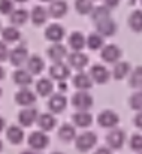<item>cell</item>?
<instances>
[{"mask_svg": "<svg viewBox=\"0 0 142 154\" xmlns=\"http://www.w3.org/2000/svg\"><path fill=\"white\" fill-rule=\"evenodd\" d=\"M96 144H97V135L94 132H90V130L82 132L81 135H76V138H75V147L81 153L90 151Z\"/></svg>", "mask_w": 142, "mask_h": 154, "instance_id": "cell-1", "label": "cell"}, {"mask_svg": "<svg viewBox=\"0 0 142 154\" xmlns=\"http://www.w3.org/2000/svg\"><path fill=\"white\" fill-rule=\"evenodd\" d=\"M120 123V117L112 109H105L97 115V124L103 129H115Z\"/></svg>", "mask_w": 142, "mask_h": 154, "instance_id": "cell-2", "label": "cell"}, {"mask_svg": "<svg viewBox=\"0 0 142 154\" xmlns=\"http://www.w3.org/2000/svg\"><path fill=\"white\" fill-rule=\"evenodd\" d=\"M27 142H29V147L33 151H39V150H44V148L48 147L49 136H48L45 132H42V130H36V132H32L29 135Z\"/></svg>", "mask_w": 142, "mask_h": 154, "instance_id": "cell-3", "label": "cell"}, {"mask_svg": "<svg viewBox=\"0 0 142 154\" xmlns=\"http://www.w3.org/2000/svg\"><path fill=\"white\" fill-rule=\"evenodd\" d=\"M105 141H106L109 150H120L126 142V133H124V130L115 127L106 135Z\"/></svg>", "mask_w": 142, "mask_h": 154, "instance_id": "cell-4", "label": "cell"}, {"mask_svg": "<svg viewBox=\"0 0 142 154\" xmlns=\"http://www.w3.org/2000/svg\"><path fill=\"white\" fill-rule=\"evenodd\" d=\"M49 76H51V79H55L57 82L66 81L70 76V67L63 61L52 63L49 66Z\"/></svg>", "mask_w": 142, "mask_h": 154, "instance_id": "cell-5", "label": "cell"}, {"mask_svg": "<svg viewBox=\"0 0 142 154\" xmlns=\"http://www.w3.org/2000/svg\"><path fill=\"white\" fill-rule=\"evenodd\" d=\"M121 55H123L121 48L117 47L115 44H108V45H105V47L102 48V51H100L102 60L106 61V63H114V64H115V63L120 61Z\"/></svg>", "mask_w": 142, "mask_h": 154, "instance_id": "cell-6", "label": "cell"}, {"mask_svg": "<svg viewBox=\"0 0 142 154\" xmlns=\"http://www.w3.org/2000/svg\"><path fill=\"white\" fill-rule=\"evenodd\" d=\"M72 105L78 111H87L93 106V96L88 91H76L72 96Z\"/></svg>", "mask_w": 142, "mask_h": 154, "instance_id": "cell-7", "label": "cell"}, {"mask_svg": "<svg viewBox=\"0 0 142 154\" xmlns=\"http://www.w3.org/2000/svg\"><path fill=\"white\" fill-rule=\"evenodd\" d=\"M48 109L51 111V114H61L66 106H67V99L64 94H61L60 91L58 93H52L48 99Z\"/></svg>", "mask_w": 142, "mask_h": 154, "instance_id": "cell-8", "label": "cell"}, {"mask_svg": "<svg viewBox=\"0 0 142 154\" xmlns=\"http://www.w3.org/2000/svg\"><path fill=\"white\" fill-rule=\"evenodd\" d=\"M88 61H90L88 55L81 51H73L67 55V66L75 69V70H78V72H81L88 64Z\"/></svg>", "mask_w": 142, "mask_h": 154, "instance_id": "cell-9", "label": "cell"}, {"mask_svg": "<svg viewBox=\"0 0 142 154\" xmlns=\"http://www.w3.org/2000/svg\"><path fill=\"white\" fill-rule=\"evenodd\" d=\"M91 81L96 82V84H105L109 81L111 78V72L103 66V64H93L90 67V72H88Z\"/></svg>", "mask_w": 142, "mask_h": 154, "instance_id": "cell-10", "label": "cell"}, {"mask_svg": "<svg viewBox=\"0 0 142 154\" xmlns=\"http://www.w3.org/2000/svg\"><path fill=\"white\" fill-rule=\"evenodd\" d=\"M27 58H29V51H27L26 45H18L12 51H9V61H11V64L17 66L18 69H20V66L27 63Z\"/></svg>", "mask_w": 142, "mask_h": 154, "instance_id": "cell-11", "label": "cell"}, {"mask_svg": "<svg viewBox=\"0 0 142 154\" xmlns=\"http://www.w3.org/2000/svg\"><path fill=\"white\" fill-rule=\"evenodd\" d=\"M15 102L23 108H32L36 103V94L29 88H21L15 93Z\"/></svg>", "mask_w": 142, "mask_h": 154, "instance_id": "cell-12", "label": "cell"}, {"mask_svg": "<svg viewBox=\"0 0 142 154\" xmlns=\"http://www.w3.org/2000/svg\"><path fill=\"white\" fill-rule=\"evenodd\" d=\"M64 27L54 23V24H49L47 29H45V38L47 41L52 42V44H60L61 39L64 38Z\"/></svg>", "mask_w": 142, "mask_h": 154, "instance_id": "cell-13", "label": "cell"}, {"mask_svg": "<svg viewBox=\"0 0 142 154\" xmlns=\"http://www.w3.org/2000/svg\"><path fill=\"white\" fill-rule=\"evenodd\" d=\"M38 117H39V114H38V109L36 108H23V111H20V114H18V121H20V124L21 126H24V127H30L35 121H38Z\"/></svg>", "mask_w": 142, "mask_h": 154, "instance_id": "cell-14", "label": "cell"}, {"mask_svg": "<svg viewBox=\"0 0 142 154\" xmlns=\"http://www.w3.org/2000/svg\"><path fill=\"white\" fill-rule=\"evenodd\" d=\"M96 32H97L102 38L114 36L115 32H117V23H115L112 18L103 20V21H100V23L96 24Z\"/></svg>", "mask_w": 142, "mask_h": 154, "instance_id": "cell-15", "label": "cell"}, {"mask_svg": "<svg viewBox=\"0 0 142 154\" xmlns=\"http://www.w3.org/2000/svg\"><path fill=\"white\" fill-rule=\"evenodd\" d=\"M72 82H73L75 88H78V91H87V90H90L93 87V81H91L90 75L82 72V70L73 75Z\"/></svg>", "mask_w": 142, "mask_h": 154, "instance_id": "cell-16", "label": "cell"}, {"mask_svg": "<svg viewBox=\"0 0 142 154\" xmlns=\"http://www.w3.org/2000/svg\"><path fill=\"white\" fill-rule=\"evenodd\" d=\"M47 55L54 63H57V61H61L63 58H67L69 52H67V48L60 42V44H52L51 47H48Z\"/></svg>", "mask_w": 142, "mask_h": 154, "instance_id": "cell-17", "label": "cell"}, {"mask_svg": "<svg viewBox=\"0 0 142 154\" xmlns=\"http://www.w3.org/2000/svg\"><path fill=\"white\" fill-rule=\"evenodd\" d=\"M67 3L66 0H52L49 8H48V14L52 18H63L67 14Z\"/></svg>", "mask_w": 142, "mask_h": 154, "instance_id": "cell-18", "label": "cell"}, {"mask_svg": "<svg viewBox=\"0 0 142 154\" xmlns=\"http://www.w3.org/2000/svg\"><path fill=\"white\" fill-rule=\"evenodd\" d=\"M26 64H27V70H29L32 75H39V73H42V70H44V67H45L44 58H42L41 55H38V54L29 55Z\"/></svg>", "mask_w": 142, "mask_h": 154, "instance_id": "cell-19", "label": "cell"}, {"mask_svg": "<svg viewBox=\"0 0 142 154\" xmlns=\"http://www.w3.org/2000/svg\"><path fill=\"white\" fill-rule=\"evenodd\" d=\"M12 79L17 85H21L23 88H26L27 85H30L33 82V75L27 70V69H17L14 73H12Z\"/></svg>", "mask_w": 142, "mask_h": 154, "instance_id": "cell-20", "label": "cell"}, {"mask_svg": "<svg viewBox=\"0 0 142 154\" xmlns=\"http://www.w3.org/2000/svg\"><path fill=\"white\" fill-rule=\"evenodd\" d=\"M72 121L76 127H90L93 124V115L88 112V111H76L73 115H72Z\"/></svg>", "mask_w": 142, "mask_h": 154, "instance_id": "cell-21", "label": "cell"}, {"mask_svg": "<svg viewBox=\"0 0 142 154\" xmlns=\"http://www.w3.org/2000/svg\"><path fill=\"white\" fill-rule=\"evenodd\" d=\"M38 126L41 127V130L42 132H49V130H52L54 127H55V124H57V118L54 117V114H51V112H44V114H41L39 117H38Z\"/></svg>", "mask_w": 142, "mask_h": 154, "instance_id": "cell-22", "label": "cell"}, {"mask_svg": "<svg viewBox=\"0 0 142 154\" xmlns=\"http://www.w3.org/2000/svg\"><path fill=\"white\" fill-rule=\"evenodd\" d=\"M30 20L35 26H44L48 20V11L41 5L33 6V9L30 12Z\"/></svg>", "mask_w": 142, "mask_h": 154, "instance_id": "cell-23", "label": "cell"}, {"mask_svg": "<svg viewBox=\"0 0 142 154\" xmlns=\"http://www.w3.org/2000/svg\"><path fill=\"white\" fill-rule=\"evenodd\" d=\"M57 135H58V139H61L63 142H70L76 138V129L70 123H64L60 126Z\"/></svg>", "mask_w": 142, "mask_h": 154, "instance_id": "cell-24", "label": "cell"}, {"mask_svg": "<svg viewBox=\"0 0 142 154\" xmlns=\"http://www.w3.org/2000/svg\"><path fill=\"white\" fill-rule=\"evenodd\" d=\"M130 72H132V67H130L129 61H118V63L114 64V69H112L111 75L117 81H120V79L126 78L127 75H130Z\"/></svg>", "mask_w": 142, "mask_h": 154, "instance_id": "cell-25", "label": "cell"}, {"mask_svg": "<svg viewBox=\"0 0 142 154\" xmlns=\"http://www.w3.org/2000/svg\"><path fill=\"white\" fill-rule=\"evenodd\" d=\"M29 18H30L29 11H26V9H23V8H20V9H14L12 14L9 15V21H11L12 26H23V24L27 23Z\"/></svg>", "mask_w": 142, "mask_h": 154, "instance_id": "cell-26", "label": "cell"}, {"mask_svg": "<svg viewBox=\"0 0 142 154\" xmlns=\"http://www.w3.org/2000/svg\"><path fill=\"white\" fill-rule=\"evenodd\" d=\"M67 44L73 51H81L85 47V36L81 32H72L67 38Z\"/></svg>", "mask_w": 142, "mask_h": 154, "instance_id": "cell-27", "label": "cell"}, {"mask_svg": "<svg viewBox=\"0 0 142 154\" xmlns=\"http://www.w3.org/2000/svg\"><path fill=\"white\" fill-rule=\"evenodd\" d=\"M6 138H8V141L11 142V144H21L23 142V139H24V132H23V129L20 127V126H15V124H12V126H9L8 127V130H6Z\"/></svg>", "mask_w": 142, "mask_h": 154, "instance_id": "cell-28", "label": "cell"}, {"mask_svg": "<svg viewBox=\"0 0 142 154\" xmlns=\"http://www.w3.org/2000/svg\"><path fill=\"white\" fill-rule=\"evenodd\" d=\"M36 91L38 94L47 97V96H51L52 91H54V82L51 78H41L38 82H36Z\"/></svg>", "mask_w": 142, "mask_h": 154, "instance_id": "cell-29", "label": "cell"}, {"mask_svg": "<svg viewBox=\"0 0 142 154\" xmlns=\"http://www.w3.org/2000/svg\"><path fill=\"white\" fill-rule=\"evenodd\" d=\"M85 45L91 50V51H97V50H102L105 47V38H102L97 32L90 33L87 38H85Z\"/></svg>", "mask_w": 142, "mask_h": 154, "instance_id": "cell-30", "label": "cell"}, {"mask_svg": "<svg viewBox=\"0 0 142 154\" xmlns=\"http://www.w3.org/2000/svg\"><path fill=\"white\" fill-rule=\"evenodd\" d=\"M127 24H129V27H130L132 32L141 33L142 32V11L141 9H135V11L129 15Z\"/></svg>", "mask_w": 142, "mask_h": 154, "instance_id": "cell-31", "label": "cell"}, {"mask_svg": "<svg viewBox=\"0 0 142 154\" xmlns=\"http://www.w3.org/2000/svg\"><path fill=\"white\" fill-rule=\"evenodd\" d=\"M2 39L5 44H14V42H18L21 39V33L17 27H5L2 29Z\"/></svg>", "mask_w": 142, "mask_h": 154, "instance_id": "cell-32", "label": "cell"}, {"mask_svg": "<svg viewBox=\"0 0 142 154\" xmlns=\"http://www.w3.org/2000/svg\"><path fill=\"white\" fill-rule=\"evenodd\" d=\"M90 17H91V20L97 24V23H100V21H103V20L111 18V9H108V8H106V6H103V5L96 6V8H93V11H91Z\"/></svg>", "mask_w": 142, "mask_h": 154, "instance_id": "cell-33", "label": "cell"}, {"mask_svg": "<svg viewBox=\"0 0 142 154\" xmlns=\"http://www.w3.org/2000/svg\"><path fill=\"white\" fill-rule=\"evenodd\" d=\"M129 85L132 88L142 90V66H136L129 76Z\"/></svg>", "mask_w": 142, "mask_h": 154, "instance_id": "cell-34", "label": "cell"}, {"mask_svg": "<svg viewBox=\"0 0 142 154\" xmlns=\"http://www.w3.org/2000/svg\"><path fill=\"white\" fill-rule=\"evenodd\" d=\"M93 8H94V5H93L91 0H75V9H76V12L81 14V15H88V14H91Z\"/></svg>", "mask_w": 142, "mask_h": 154, "instance_id": "cell-35", "label": "cell"}, {"mask_svg": "<svg viewBox=\"0 0 142 154\" xmlns=\"http://www.w3.org/2000/svg\"><path fill=\"white\" fill-rule=\"evenodd\" d=\"M129 105H130V108L132 109H135V111H142V90H138V91H135L130 97H129Z\"/></svg>", "mask_w": 142, "mask_h": 154, "instance_id": "cell-36", "label": "cell"}, {"mask_svg": "<svg viewBox=\"0 0 142 154\" xmlns=\"http://www.w3.org/2000/svg\"><path fill=\"white\" fill-rule=\"evenodd\" d=\"M129 145H130V150H133L136 153H142V135H139V133L132 135Z\"/></svg>", "mask_w": 142, "mask_h": 154, "instance_id": "cell-37", "label": "cell"}, {"mask_svg": "<svg viewBox=\"0 0 142 154\" xmlns=\"http://www.w3.org/2000/svg\"><path fill=\"white\" fill-rule=\"evenodd\" d=\"M14 0H0V14L11 15L14 11Z\"/></svg>", "mask_w": 142, "mask_h": 154, "instance_id": "cell-38", "label": "cell"}, {"mask_svg": "<svg viewBox=\"0 0 142 154\" xmlns=\"http://www.w3.org/2000/svg\"><path fill=\"white\" fill-rule=\"evenodd\" d=\"M6 58H9V48H8V44H5L3 41H0V61H5Z\"/></svg>", "mask_w": 142, "mask_h": 154, "instance_id": "cell-39", "label": "cell"}, {"mask_svg": "<svg viewBox=\"0 0 142 154\" xmlns=\"http://www.w3.org/2000/svg\"><path fill=\"white\" fill-rule=\"evenodd\" d=\"M120 0H103V6H106L108 9H114L115 6H118Z\"/></svg>", "mask_w": 142, "mask_h": 154, "instance_id": "cell-40", "label": "cell"}, {"mask_svg": "<svg viewBox=\"0 0 142 154\" xmlns=\"http://www.w3.org/2000/svg\"><path fill=\"white\" fill-rule=\"evenodd\" d=\"M133 123H135V126H136L138 129H141V130H142V111H141V112H138V114L135 115Z\"/></svg>", "mask_w": 142, "mask_h": 154, "instance_id": "cell-41", "label": "cell"}, {"mask_svg": "<svg viewBox=\"0 0 142 154\" xmlns=\"http://www.w3.org/2000/svg\"><path fill=\"white\" fill-rule=\"evenodd\" d=\"M94 154H112V151H111L108 147H99L94 151Z\"/></svg>", "mask_w": 142, "mask_h": 154, "instance_id": "cell-42", "label": "cell"}, {"mask_svg": "<svg viewBox=\"0 0 142 154\" xmlns=\"http://www.w3.org/2000/svg\"><path fill=\"white\" fill-rule=\"evenodd\" d=\"M58 90H61V91H66V90H67V84H66V81L58 82Z\"/></svg>", "mask_w": 142, "mask_h": 154, "instance_id": "cell-43", "label": "cell"}, {"mask_svg": "<svg viewBox=\"0 0 142 154\" xmlns=\"http://www.w3.org/2000/svg\"><path fill=\"white\" fill-rule=\"evenodd\" d=\"M3 129H5V118L0 117V132H2Z\"/></svg>", "mask_w": 142, "mask_h": 154, "instance_id": "cell-44", "label": "cell"}, {"mask_svg": "<svg viewBox=\"0 0 142 154\" xmlns=\"http://www.w3.org/2000/svg\"><path fill=\"white\" fill-rule=\"evenodd\" d=\"M3 78H5V69H3V67L0 66V81H2Z\"/></svg>", "mask_w": 142, "mask_h": 154, "instance_id": "cell-45", "label": "cell"}, {"mask_svg": "<svg viewBox=\"0 0 142 154\" xmlns=\"http://www.w3.org/2000/svg\"><path fill=\"white\" fill-rule=\"evenodd\" d=\"M21 154H36V153H35L33 150H26V151H23Z\"/></svg>", "mask_w": 142, "mask_h": 154, "instance_id": "cell-46", "label": "cell"}, {"mask_svg": "<svg viewBox=\"0 0 142 154\" xmlns=\"http://www.w3.org/2000/svg\"><path fill=\"white\" fill-rule=\"evenodd\" d=\"M2 150H3V142L0 141V151H2Z\"/></svg>", "mask_w": 142, "mask_h": 154, "instance_id": "cell-47", "label": "cell"}, {"mask_svg": "<svg viewBox=\"0 0 142 154\" xmlns=\"http://www.w3.org/2000/svg\"><path fill=\"white\" fill-rule=\"evenodd\" d=\"M14 2H26V0H14Z\"/></svg>", "mask_w": 142, "mask_h": 154, "instance_id": "cell-48", "label": "cell"}, {"mask_svg": "<svg viewBox=\"0 0 142 154\" xmlns=\"http://www.w3.org/2000/svg\"><path fill=\"white\" fill-rule=\"evenodd\" d=\"M2 94H3V90H2V88H0V96H2Z\"/></svg>", "mask_w": 142, "mask_h": 154, "instance_id": "cell-49", "label": "cell"}, {"mask_svg": "<svg viewBox=\"0 0 142 154\" xmlns=\"http://www.w3.org/2000/svg\"><path fill=\"white\" fill-rule=\"evenodd\" d=\"M52 154H63V153H58V151H55V153H52Z\"/></svg>", "mask_w": 142, "mask_h": 154, "instance_id": "cell-50", "label": "cell"}, {"mask_svg": "<svg viewBox=\"0 0 142 154\" xmlns=\"http://www.w3.org/2000/svg\"><path fill=\"white\" fill-rule=\"evenodd\" d=\"M42 2H52V0H42Z\"/></svg>", "mask_w": 142, "mask_h": 154, "instance_id": "cell-51", "label": "cell"}, {"mask_svg": "<svg viewBox=\"0 0 142 154\" xmlns=\"http://www.w3.org/2000/svg\"><path fill=\"white\" fill-rule=\"evenodd\" d=\"M130 2H132V3H135V2H136V0H130Z\"/></svg>", "mask_w": 142, "mask_h": 154, "instance_id": "cell-52", "label": "cell"}, {"mask_svg": "<svg viewBox=\"0 0 142 154\" xmlns=\"http://www.w3.org/2000/svg\"><path fill=\"white\" fill-rule=\"evenodd\" d=\"M0 30H2V24H0Z\"/></svg>", "mask_w": 142, "mask_h": 154, "instance_id": "cell-53", "label": "cell"}, {"mask_svg": "<svg viewBox=\"0 0 142 154\" xmlns=\"http://www.w3.org/2000/svg\"><path fill=\"white\" fill-rule=\"evenodd\" d=\"M139 2H141V5H142V0H139Z\"/></svg>", "mask_w": 142, "mask_h": 154, "instance_id": "cell-54", "label": "cell"}, {"mask_svg": "<svg viewBox=\"0 0 142 154\" xmlns=\"http://www.w3.org/2000/svg\"><path fill=\"white\" fill-rule=\"evenodd\" d=\"M139 154H142V153H139Z\"/></svg>", "mask_w": 142, "mask_h": 154, "instance_id": "cell-55", "label": "cell"}, {"mask_svg": "<svg viewBox=\"0 0 142 154\" xmlns=\"http://www.w3.org/2000/svg\"><path fill=\"white\" fill-rule=\"evenodd\" d=\"M91 2H93V0H91Z\"/></svg>", "mask_w": 142, "mask_h": 154, "instance_id": "cell-56", "label": "cell"}]
</instances>
